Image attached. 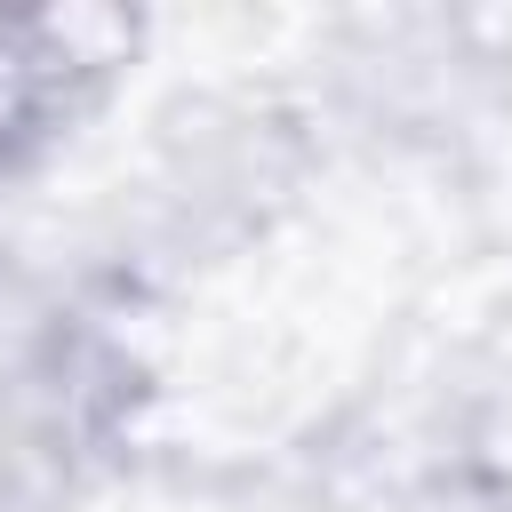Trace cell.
<instances>
[{"label":"cell","mask_w":512,"mask_h":512,"mask_svg":"<svg viewBox=\"0 0 512 512\" xmlns=\"http://www.w3.org/2000/svg\"><path fill=\"white\" fill-rule=\"evenodd\" d=\"M136 56V16L104 0L0 8V160L56 144Z\"/></svg>","instance_id":"obj_1"}]
</instances>
